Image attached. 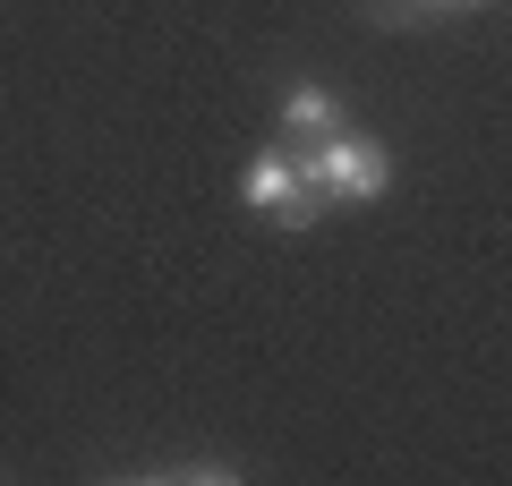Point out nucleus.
Returning <instances> with one entry per match:
<instances>
[{
  "mask_svg": "<svg viewBox=\"0 0 512 486\" xmlns=\"http://www.w3.org/2000/svg\"><path fill=\"white\" fill-rule=\"evenodd\" d=\"M299 180H308L316 197H384V180H393V154H384L376 137H350V128H333V137H316L308 154H299Z\"/></svg>",
  "mask_w": 512,
  "mask_h": 486,
  "instance_id": "f257e3e1",
  "label": "nucleus"
},
{
  "mask_svg": "<svg viewBox=\"0 0 512 486\" xmlns=\"http://www.w3.org/2000/svg\"><path fill=\"white\" fill-rule=\"evenodd\" d=\"M239 197H248L256 214H282V231H308V222H316V205H325L308 180H299V154H282V145H265V154L248 162Z\"/></svg>",
  "mask_w": 512,
  "mask_h": 486,
  "instance_id": "f03ea898",
  "label": "nucleus"
},
{
  "mask_svg": "<svg viewBox=\"0 0 512 486\" xmlns=\"http://www.w3.org/2000/svg\"><path fill=\"white\" fill-rule=\"evenodd\" d=\"M282 128H291V137H333V128H342V103H333L325 86H291L282 94Z\"/></svg>",
  "mask_w": 512,
  "mask_h": 486,
  "instance_id": "7ed1b4c3",
  "label": "nucleus"
}]
</instances>
